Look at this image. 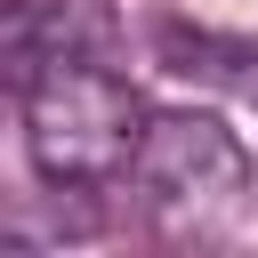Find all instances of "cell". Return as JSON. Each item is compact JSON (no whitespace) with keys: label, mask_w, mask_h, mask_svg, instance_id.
I'll use <instances>...</instances> for the list:
<instances>
[{"label":"cell","mask_w":258,"mask_h":258,"mask_svg":"<svg viewBox=\"0 0 258 258\" xmlns=\"http://www.w3.org/2000/svg\"><path fill=\"white\" fill-rule=\"evenodd\" d=\"M8 73L24 97V153L48 185H105L137 161L145 105L105 64V16L89 0H56L40 24L16 16Z\"/></svg>","instance_id":"1"},{"label":"cell","mask_w":258,"mask_h":258,"mask_svg":"<svg viewBox=\"0 0 258 258\" xmlns=\"http://www.w3.org/2000/svg\"><path fill=\"white\" fill-rule=\"evenodd\" d=\"M129 177L161 234H218L250 185V153L218 113H153Z\"/></svg>","instance_id":"2"}]
</instances>
